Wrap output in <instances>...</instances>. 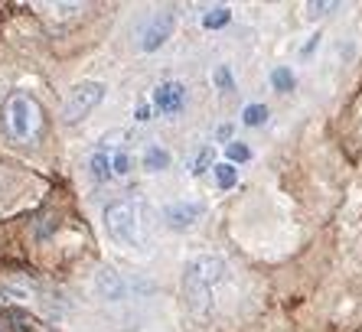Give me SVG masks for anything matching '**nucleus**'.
<instances>
[{
	"mask_svg": "<svg viewBox=\"0 0 362 332\" xmlns=\"http://www.w3.org/2000/svg\"><path fill=\"white\" fill-rule=\"evenodd\" d=\"M232 134H235V127H232V124H219V127H216V141H219V143H232Z\"/></svg>",
	"mask_w": 362,
	"mask_h": 332,
	"instance_id": "20",
	"label": "nucleus"
},
{
	"mask_svg": "<svg viewBox=\"0 0 362 332\" xmlns=\"http://www.w3.org/2000/svg\"><path fill=\"white\" fill-rule=\"evenodd\" d=\"M170 166V153L163 147H157V143H151V147L144 150V170H151V173H160V170H167Z\"/></svg>",
	"mask_w": 362,
	"mask_h": 332,
	"instance_id": "11",
	"label": "nucleus"
},
{
	"mask_svg": "<svg viewBox=\"0 0 362 332\" xmlns=\"http://www.w3.org/2000/svg\"><path fill=\"white\" fill-rule=\"evenodd\" d=\"M4 134H7L13 143H36L46 124V114H42V105L26 92H13L4 101Z\"/></svg>",
	"mask_w": 362,
	"mask_h": 332,
	"instance_id": "2",
	"label": "nucleus"
},
{
	"mask_svg": "<svg viewBox=\"0 0 362 332\" xmlns=\"http://www.w3.org/2000/svg\"><path fill=\"white\" fill-rule=\"evenodd\" d=\"M212 176H216V186H219V189H232V186L238 183V166L216 163V166H212Z\"/></svg>",
	"mask_w": 362,
	"mask_h": 332,
	"instance_id": "12",
	"label": "nucleus"
},
{
	"mask_svg": "<svg viewBox=\"0 0 362 332\" xmlns=\"http://www.w3.org/2000/svg\"><path fill=\"white\" fill-rule=\"evenodd\" d=\"M245 160H252V150L245 147V143H238V141L226 143V163L238 166V163H245Z\"/></svg>",
	"mask_w": 362,
	"mask_h": 332,
	"instance_id": "17",
	"label": "nucleus"
},
{
	"mask_svg": "<svg viewBox=\"0 0 362 332\" xmlns=\"http://www.w3.org/2000/svg\"><path fill=\"white\" fill-rule=\"evenodd\" d=\"M226 261L216 258V254H196V258L186 261L183 267V300L186 309L199 319L212 313V303H216V290L226 283Z\"/></svg>",
	"mask_w": 362,
	"mask_h": 332,
	"instance_id": "1",
	"label": "nucleus"
},
{
	"mask_svg": "<svg viewBox=\"0 0 362 332\" xmlns=\"http://www.w3.org/2000/svg\"><path fill=\"white\" fill-rule=\"evenodd\" d=\"M271 85H274V92H294L297 75L291 72L287 66H278L274 72H271Z\"/></svg>",
	"mask_w": 362,
	"mask_h": 332,
	"instance_id": "15",
	"label": "nucleus"
},
{
	"mask_svg": "<svg viewBox=\"0 0 362 332\" xmlns=\"http://www.w3.org/2000/svg\"><path fill=\"white\" fill-rule=\"evenodd\" d=\"M320 40H323L320 33H313V36H310V42H307V46H303V49H300V56H303V59H307V56H313V49L320 46Z\"/></svg>",
	"mask_w": 362,
	"mask_h": 332,
	"instance_id": "21",
	"label": "nucleus"
},
{
	"mask_svg": "<svg viewBox=\"0 0 362 332\" xmlns=\"http://www.w3.org/2000/svg\"><path fill=\"white\" fill-rule=\"evenodd\" d=\"M101 222H105V232H108V238L115 244H121L127 251H144V241H147L144 228L147 225H144V206L137 199L108 202Z\"/></svg>",
	"mask_w": 362,
	"mask_h": 332,
	"instance_id": "3",
	"label": "nucleus"
},
{
	"mask_svg": "<svg viewBox=\"0 0 362 332\" xmlns=\"http://www.w3.org/2000/svg\"><path fill=\"white\" fill-rule=\"evenodd\" d=\"M199 215H202V206L193 199H177V202H170V206H163V222L173 232H189L199 222Z\"/></svg>",
	"mask_w": 362,
	"mask_h": 332,
	"instance_id": "6",
	"label": "nucleus"
},
{
	"mask_svg": "<svg viewBox=\"0 0 362 332\" xmlns=\"http://www.w3.org/2000/svg\"><path fill=\"white\" fill-rule=\"evenodd\" d=\"M88 173H92L95 183H105V179L111 176V157L105 153V147L95 150L92 157H88Z\"/></svg>",
	"mask_w": 362,
	"mask_h": 332,
	"instance_id": "9",
	"label": "nucleus"
},
{
	"mask_svg": "<svg viewBox=\"0 0 362 332\" xmlns=\"http://www.w3.org/2000/svg\"><path fill=\"white\" fill-rule=\"evenodd\" d=\"M216 163H219V160H216V150H212V147H202L199 153L193 157V166H189V173H193V176L212 173V166H216Z\"/></svg>",
	"mask_w": 362,
	"mask_h": 332,
	"instance_id": "13",
	"label": "nucleus"
},
{
	"mask_svg": "<svg viewBox=\"0 0 362 332\" xmlns=\"http://www.w3.org/2000/svg\"><path fill=\"white\" fill-rule=\"evenodd\" d=\"M92 287H95V293H98L105 303H121V300H127V283H124V277L115 274L111 267H101L98 274H95Z\"/></svg>",
	"mask_w": 362,
	"mask_h": 332,
	"instance_id": "7",
	"label": "nucleus"
},
{
	"mask_svg": "<svg viewBox=\"0 0 362 332\" xmlns=\"http://www.w3.org/2000/svg\"><path fill=\"white\" fill-rule=\"evenodd\" d=\"M151 114H153V108H151V105H137V111H134V117H137V121H151Z\"/></svg>",
	"mask_w": 362,
	"mask_h": 332,
	"instance_id": "22",
	"label": "nucleus"
},
{
	"mask_svg": "<svg viewBox=\"0 0 362 332\" xmlns=\"http://www.w3.org/2000/svg\"><path fill=\"white\" fill-rule=\"evenodd\" d=\"M153 105L163 111V114H180L186 105V88L180 82H163L157 85V92H153Z\"/></svg>",
	"mask_w": 362,
	"mask_h": 332,
	"instance_id": "8",
	"label": "nucleus"
},
{
	"mask_svg": "<svg viewBox=\"0 0 362 332\" xmlns=\"http://www.w3.org/2000/svg\"><path fill=\"white\" fill-rule=\"evenodd\" d=\"M127 166H131V157H127L124 150L111 157V173H115V176H124V173H127Z\"/></svg>",
	"mask_w": 362,
	"mask_h": 332,
	"instance_id": "19",
	"label": "nucleus"
},
{
	"mask_svg": "<svg viewBox=\"0 0 362 332\" xmlns=\"http://www.w3.org/2000/svg\"><path fill=\"white\" fill-rule=\"evenodd\" d=\"M212 85L219 88V92H235V75H232V66H216L212 69Z\"/></svg>",
	"mask_w": 362,
	"mask_h": 332,
	"instance_id": "16",
	"label": "nucleus"
},
{
	"mask_svg": "<svg viewBox=\"0 0 362 332\" xmlns=\"http://www.w3.org/2000/svg\"><path fill=\"white\" fill-rule=\"evenodd\" d=\"M101 101H105V85L101 82H92V78H85V82H76L69 88L66 101H62V121L66 124H82L85 117L92 114L98 108Z\"/></svg>",
	"mask_w": 362,
	"mask_h": 332,
	"instance_id": "4",
	"label": "nucleus"
},
{
	"mask_svg": "<svg viewBox=\"0 0 362 332\" xmlns=\"http://www.w3.org/2000/svg\"><path fill=\"white\" fill-rule=\"evenodd\" d=\"M268 117H271V111H268V105H262V101H255V105H245L242 108V124L245 127H264L268 124Z\"/></svg>",
	"mask_w": 362,
	"mask_h": 332,
	"instance_id": "10",
	"label": "nucleus"
},
{
	"mask_svg": "<svg viewBox=\"0 0 362 332\" xmlns=\"http://www.w3.org/2000/svg\"><path fill=\"white\" fill-rule=\"evenodd\" d=\"M337 7H339V4H307L303 10H307V17H310V20H317V17H327V13H333Z\"/></svg>",
	"mask_w": 362,
	"mask_h": 332,
	"instance_id": "18",
	"label": "nucleus"
},
{
	"mask_svg": "<svg viewBox=\"0 0 362 332\" xmlns=\"http://www.w3.org/2000/svg\"><path fill=\"white\" fill-rule=\"evenodd\" d=\"M173 30H177V10L173 7H160L157 13H151L147 23H144V30H141V52L163 49L167 40L173 36Z\"/></svg>",
	"mask_w": 362,
	"mask_h": 332,
	"instance_id": "5",
	"label": "nucleus"
},
{
	"mask_svg": "<svg viewBox=\"0 0 362 332\" xmlns=\"http://www.w3.org/2000/svg\"><path fill=\"white\" fill-rule=\"evenodd\" d=\"M228 20H232V10L228 7H212L202 13V26L206 30H222V26H228Z\"/></svg>",
	"mask_w": 362,
	"mask_h": 332,
	"instance_id": "14",
	"label": "nucleus"
}]
</instances>
